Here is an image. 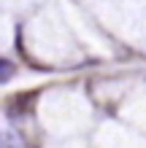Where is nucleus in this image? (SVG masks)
Wrapping results in <instances>:
<instances>
[{
	"label": "nucleus",
	"instance_id": "obj_1",
	"mask_svg": "<svg viewBox=\"0 0 146 148\" xmlns=\"http://www.w3.org/2000/svg\"><path fill=\"white\" fill-rule=\"evenodd\" d=\"M14 75H16V65L11 62V59L0 57V84H8Z\"/></svg>",
	"mask_w": 146,
	"mask_h": 148
}]
</instances>
